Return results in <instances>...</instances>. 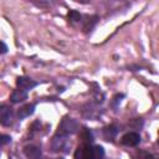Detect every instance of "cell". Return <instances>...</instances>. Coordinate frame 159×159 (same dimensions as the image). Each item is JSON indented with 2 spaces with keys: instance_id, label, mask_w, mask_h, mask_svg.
I'll list each match as a JSON object with an SVG mask.
<instances>
[{
  "instance_id": "cell-1",
  "label": "cell",
  "mask_w": 159,
  "mask_h": 159,
  "mask_svg": "<svg viewBox=\"0 0 159 159\" xmlns=\"http://www.w3.org/2000/svg\"><path fill=\"white\" fill-rule=\"evenodd\" d=\"M77 129V123L73 120V119H68V118H65L62 120V123L58 125V132L57 134H61V135H66V134H72L75 133Z\"/></svg>"
},
{
  "instance_id": "cell-2",
  "label": "cell",
  "mask_w": 159,
  "mask_h": 159,
  "mask_svg": "<svg viewBox=\"0 0 159 159\" xmlns=\"http://www.w3.org/2000/svg\"><path fill=\"white\" fill-rule=\"evenodd\" d=\"M14 112L9 106H0V123L2 125H9L12 122Z\"/></svg>"
},
{
  "instance_id": "cell-3",
  "label": "cell",
  "mask_w": 159,
  "mask_h": 159,
  "mask_svg": "<svg viewBox=\"0 0 159 159\" xmlns=\"http://www.w3.org/2000/svg\"><path fill=\"white\" fill-rule=\"evenodd\" d=\"M140 142V135L135 132H129L122 137V143L128 147H135Z\"/></svg>"
},
{
  "instance_id": "cell-4",
  "label": "cell",
  "mask_w": 159,
  "mask_h": 159,
  "mask_svg": "<svg viewBox=\"0 0 159 159\" xmlns=\"http://www.w3.org/2000/svg\"><path fill=\"white\" fill-rule=\"evenodd\" d=\"M16 84H17L19 89L27 92V91L32 89L34 87H36L37 86V82H35V81H32V80H30L27 77H19L17 81H16Z\"/></svg>"
},
{
  "instance_id": "cell-5",
  "label": "cell",
  "mask_w": 159,
  "mask_h": 159,
  "mask_svg": "<svg viewBox=\"0 0 159 159\" xmlns=\"http://www.w3.org/2000/svg\"><path fill=\"white\" fill-rule=\"evenodd\" d=\"M75 159H91L89 144H82L81 147H78L75 153Z\"/></svg>"
},
{
  "instance_id": "cell-6",
  "label": "cell",
  "mask_w": 159,
  "mask_h": 159,
  "mask_svg": "<svg viewBox=\"0 0 159 159\" xmlns=\"http://www.w3.org/2000/svg\"><path fill=\"white\" fill-rule=\"evenodd\" d=\"M24 152L29 159H41V150L35 145H26Z\"/></svg>"
},
{
  "instance_id": "cell-7",
  "label": "cell",
  "mask_w": 159,
  "mask_h": 159,
  "mask_svg": "<svg viewBox=\"0 0 159 159\" xmlns=\"http://www.w3.org/2000/svg\"><path fill=\"white\" fill-rule=\"evenodd\" d=\"M34 109H35V104H32V103L31 104H26V106H24V107H21L19 109L17 116L20 118H26V117H29L30 114L34 113Z\"/></svg>"
},
{
  "instance_id": "cell-8",
  "label": "cell",
  "mask_w": 159,
  "mask_h": 159,
  "mask_svg": "<svg viewBox=\"0 0 159 159\" xmlns=\"http://www.w3.org/2000/svg\"><path fill=\"white\" fill-rule=\"evenodd\" d=\"M27 98V92H25V91H21V89H15L14 92H12V94H11V101L14 102V103H17V102H21V101H24V99H26Z\"/></svg>"
},
{
  "instance_id": "cell-9",
  "label": "cell",
  "mask_w": 159,
  "mask_h": 159,
  "mask_svg": "<svg viewBox=\"0 0 159 159\" xmlns=\"http://www.w3.org/2000/svg\"><path fill=\"white\" fill-rule=\"evenodd\" d=\"M104 157V150L101 145L91 147V159H102Z\"/></svg>"
},
{
  "instance_id": "cell-10",
  "label": "cell",
  "mask_w": 159,
  "mask_h": 159,
  "mask_svg": "<svg viewBox=\"0 0 159 159\" xmlns=\"http://www.w3.org/2000/svg\"><path fill=\"white\" fill-rule=\"evenodd\" d=\"M81 138H82V142H83V144H89L92 140H93V137H92V133L87 129V128H84L82 132H81V135H80Z\"/></svg>"
},
{
  "instance_id": "cell-11",
  "label": "cell",
  "mask_w": 159,
  "mask_h": 159,
  "mask_svg": "<svg viewBox=\"0 0 159 159\" xmlns=\"http://www.w3.org/2000/svg\"><path fill=\"white\" fill-rule=\"evenodd\" d=\"M67 19L70 22H78L81 20V14L76 10H71L68 14H67Z\"/></svg>"
},
{
  "instance_id": "cell-12",
  "label": "cell",
  "mask_w": 159,
  "mask_h": 159,
  "mask_svg": "<svg viewBox=\"0 0 159 159\" xmlns=\"http://www.w3.org/2000/svg\"><path fill=\"white\" fill-rule=\"evenodd\" d=\"M10 140H11V138H10L9 135L0 134V147H2V145H5V144H7Z\"/></svg>"
},
{
  "instance_id": "cell-13",
  "label": "cell",
  "mask_w": 159,
  "mask_h": 159,
  "mask_svg": "<svg viewBox=\"0 0 159 159\" xmlns=\"http://www.w3.org/2000/svg\"><path fill=\"white\" fill-rule=\"evenodd\" d=\"M5 52H7V46L2 41H0V55H2Z\"/></svg>"
}]
</instances>
